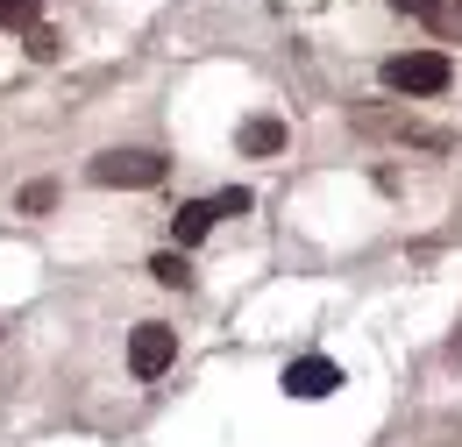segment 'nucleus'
I'll list each match as a JSON object with an SVG mask.
<instances>
[{"instance_id":"nucleus-1","label":"nucleus","mask_w":462,"mask_h":447,"mask_svg":"<svg viewBox=\"0 0 462 447\" xmlns=\"http://www.w3.org/2000/svg\"><path fill=\"white\" fill-rule=\"evenodd\" d=\"M448 78H456L448 50H405L384 64V86L405 93V100H434V93H448Z\"/></svg>"},{"instance_id":"nucleus-2","label":"nucleus","mask_w":462,"mask_h":447,"mask_svg":"<svg viewBox=\"0 0 462 447\" xmlns=\"http://www.w3.org/2000/svg\"><path fill=\"white\" fill-rule=\"evenodd\" d=\"M86 178L107 192H150V185H164V157L157 150H107V157H93Z\"/></svg>"},{"instance_id":"nucleus-3","label":"nucleus","mask_w":462,"mask_h":447,"mask_svg":"<svg viewBox=\"0 0 462 447\" xmlns=\"http://www.w3.org/2000/svg\"><path fill=\"white\" fill-rule=\"evenodd\" d=\"M178 362V327H164V320H143L135 334H128V369L150 384V377H164Z\"/></svg>"},{"instance_id":"nucleus-4","label":"nucleus","mask_w":462,"mask_h":447,"mask_svg":"<svg viewBox=\"0 0 462 447\" xmlns=\"http://www.w3.org/2000/svg\"><path fill=\"white\" fill-rule=\"evenodd\" d=\"M342 384V369L328 362V355H299V362H285V391L291 397H328Z\"/></svg>"},{"instance_id":"nucleus-5","label":"nucleus","mask_w":462,"mask_h":447,"mask_svg":"<svg viewBox=\"0 0 462 447\" xmlns=\"http://www.w3.org/2000/svg\"><path fill=\"white\" fill-rule=\"evenodd\" d=\"M235 150H242V157H278V150H285V121H278V114H256V121H242Z\"/></svg>"},{"instance_id":"nucleus-6","label":"nucleus","mask_w":462,"mask_h":447,"mask_svg":"<svg viewBox=\"0 0 462 447\" xmlns=\"http://www.w3.org/2000/svg\"><path fill=\"white\" fill-rule=\"evenodd\" d=\"M214 221H221V214H214V199H185V206L171 214V234H178V249L207 242V227H214Z\"/></svg>"},{"instance_id":"nucleus-7","label":"nucleus","mask_w":462,"mask_h":447,"mask_svg":"<svg viewBox=\"0 0 462 447\" xmlns=\"http://www.w3.org/2000/svg\"><path fill=\"white\" fill-rule=\"evenodd\" d=\"M150 278L171 284V291H185V284H192V270H185V256H178V249H164V256H150Z\"/></svg>"},{"instance_id":"nucleus-8","label":"nucleus","mask_w":462,"mask_h":447,"mask_svg":"<svg viewBox=\"0 0 462 447\" xmlns=\"http://www.w3.org/2000/svg\"><path fill=\"white\" fill-rule=\"evenodd\" d=\"M427 22H434V36H441V43H462V0H434V14H427Z\"/></svg>"},{"instance_id":"nucleus-9","label":"nucleus","mask_w":462,"mask_h":447,"mask_svg":"<svg viewBox=\"0 0 462 447\" xmlns=\"http://www.w3.org/2000/svg\"><path fill=\"white\" fill-rule=\"evenodd\" d=\"M51 206H58V185H51V178L22 185V214H51Z\"/></svg>"},{"instance_id":"nucleus-10","label":"nucleus","mask_w":462,"mask_h":447,"mask_svg":"<svg viewBox=\"0 0 462 447\" xmlns=\"http://www.w3.org/2000/svg\"><path fill=\"white\" fill-rule=\"evenodd\" d=\"M36 7L43 0H0V29H36Z\"/></svg>"},{"instance_id":"nucleus-11","label":"nucleus","mask_w":462,"mask_h":447,"mask_svg":"<svg viewBox=\"0 0 462 447\" xmlns=\"http://www.w3.org/2000/svg\"><path fill=\"white\" fill-rule=\"evenodd\" d=\"M29 57H43V64H51V57H58V29H43V22H36V29H29Z\"/></svg>"},{"instance_id":"nucleus-12","label":"nucleus","mask_w":462,"mask_h":447,"mask_svg":"<svg viewBox=\"0 0 462 447\" xmlns=\"http://www.w3.org/2000/svg\"><path fill=\"white\" fill-rule=\"evenodd\" d=\"M399 14H434V0H392Z\"/></svg>"},{"instance_id":"nucleus-13","label":"nucleus","mask_w":462,"mask_h":447,"mask_svg":"<svg viewBox=\"0 0 462 447\" xmlns=\"http://www.w3.org/2000/svg\"><path fill=\"white\" fill-rule=\"evenodd\" d=\"M448 355H456V362H462V334H456V341H448Z\"/></svg>"}]
</instances>
